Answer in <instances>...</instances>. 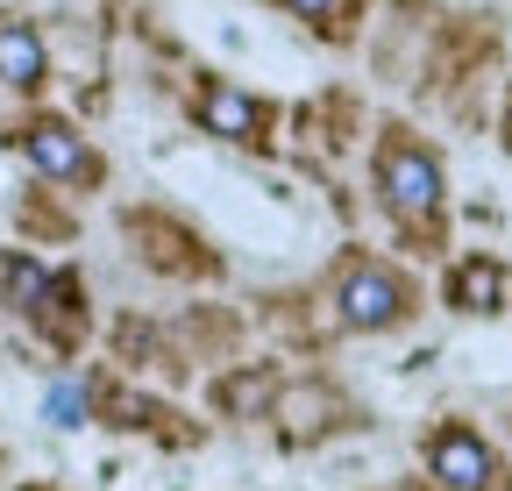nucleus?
Here are the masks:
<instances>
[{
    "label": "nucleus",
    "mask_w": 512,
    "mask_h": 491,
    "mask_svg": "<svg viewBox=\"0 0 512 491\" xmlns=\"http://www.w3.org/2000/svg\"><path fill=\"white\" fill-rule=\"evenodd\" d=\"M370 186H377V207L392 214L406 235H427V228L441 221V207H448V171H441V157H434L420 136H406V129H384L377 164H370Z\"/></svg>",
    "instance_id": "obj_1"
},
{
    "label": "nucleus",
    "mask_w": 512,
    "mask_h": 491,
    "mask_svg": "<svg viewBox=\"0 0 512 491\" xmlns=\"http://www.w3.org/2000/svg\"><path fill=\"white\" fill-rule=\"evenodd\" d=\"M335 314H342V328H356V335L399 328V321L413 314V285H406L392 264H377V257H349L342 278H335Z\"/></svg>",
    "instance_id": "obj_2"
},
{
    "label": "nucleus",
    "mask_w": 512,
    "mask_h": 491,
    "mask_svg": "<svg viewBox=\"0 0 512 491\" xmlns=\"http://www.w3.org/2000/svg\"><path fill=\"white\" fill-rule=\"evenodd\" d=\"M22 143V157H29V171L36 178H50V186H72V193H93L100 178H107V164H100V150L72 129V121H57V114H36L29 129L15 136Z\"/></svg>",
    "instance_id": "obj_3"
},
{
    "label": "nucleus",
    "mask_w": 512,
    "mask_h": 491,
    "mask_svg": "<svg viewBox=\"0 0 512 491\" xmlns=\"http://www.w3.org/2000/svg\"><path fill=\"white\" fill-rule=\"evenodd\" d=\"M0 292H8V306L22 321H36L50 335H79V285L64 271H50L36 257H8L0 264Z\"/></svg>",
    "instance_id": "obj_4"
},
{
    "label": "nucleus",
    "mask_w": 512,
    "mask_h": 491,
    "mask_svg": "<svg viewBox=\"0 0 512 491\" xmlns=\"http://www.w3.org/2000/svg\"><path fill=\"white\" fill-rule=\"evenodd\" d=\"M192 121H200L207 136H221V143L264 150L278 114H271V100H256V93L235 86V79H200V93H192Z\"/></svg>",
    "instance_id": "obj_5"
},
{
    "label": "nucleus",
    "mask_w": 512,
    "mask_h": 491,
    "mask_svg": "<svg viewBox=\"0 0 512 491\" xmlns=\"http://www.w3.org/2000/svg\"><path fill=\"white\" fill-rule=\"evenodd\" d=\"M427 470L441 491H498V456L477 427H441L427 442Z\"/></svg>",
    "instance_id": "obj_6"
},
{
    "label": "nucleus",
    "mask_w": 512,
    "mask_h": 491,
    "mask_svg": "<svg viewBox=\"0 0 512 491\" xmlns=\"http://www.w3.org/2000/svg\"><path fill=\"white\" fill-rule=\"evenodd\" d=\"M0 86L8 93H43L50 86V43L29 15H0Z\"/></svg>",
    "instance_id": "obj_7"
},
{
    "label": "nucleus",
    "mask_w": 512,
    "mask_h": 491,
    "mask_svg": "<svg viewBox=\"0 0 512 491\" xmlns=\"http://www.w3.org/2000/svg\"><path fill=\"white\" fill-rule=\"evenodd\" d=\"M448 306L456 314H498L505 306V264L498 257H463L448 271Z\"/></svg>",
    "instance_id": "obj_8"
},
{
    "label": "nucleus",
    "mask_w": 512,
    "mask_h": 491,
    "mask_svg": "<svg viewBox=\"0 0 512 491\" xmlns=\"http://www.w3.org/2000/svg\"><path fill=\"white\" fill-rule=\"evenodd\" d=\"M43 420L50 427H86V385H72V378L43 385Z\"/></svg>",
    "instance_id": "obj_9"
},
{
    "label": "nucleus",
    "mask_w": 512,
    "mask_h": 491,
    "mask_svg": "<svg viewBox=\"0 0 512 491\" xmlns=\"http://www.w3.org/2000/svg\"><path fill=\"white\" fill-rule=\"evenodd\" d=\"M285 15H299L306 29H320V36H335L342 29V15H349V0H278Z\"/></svg>",
    "instance_id": "obj_10"
},
{
    "label": "nucleus",
    "mask_w": 512,
    "mask_h": 491,
    "mask_svg": "<svg viewBox=\"0 0 512 491\" xmlns=\"http://www.w3.org/2000/svg\"><path fill=\"white\" fill-rule=\"evenodd\" d=\"M505 136H512V100H505Z\"/></svg>",
    "instance_id": "obj_11"
}]
</instances>
